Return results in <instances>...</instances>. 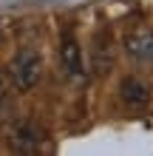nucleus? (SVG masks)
<instances>
[{"mask_svg": "<svg viewBox=\"0 0 153 156\" xmlns=\"http://www.w3.org/2000/svg\"><path fill=\"white\" fill-rule=\"evenodd\" d=\"M119 91H122V99H125L128 105H133V108L150 102V88H148L142 80H136V77H128V80L122 82Z\"/></svg>", "mask_w": 153, "mask_h": 156, "instance_id": "obj_5", "label": "nucleus"}, {"mask_svg": "<svg viewBox=\"0 0 153 156\" xmlns=\"http://www.w3.org/2000/svg\"><path fill=\"white\" fill-rule=\"evenodd\" d=\"M125 54L139 66H153V31L148 29L130 31L125 37Z\"/></svg>", "mask_w": 153, "mask_h": 156, "instance_id": "obj_2", "label": "nucleus"}, {"mask_svg": "<svg viewBox=\"0 0 153 156\" xmlns=\"http://www.w3.org/2000/svg\"><path fill=\"white\" fill-rule=\"evenodd\" d=\"M6 97H9V77L0 71V105L6 102Z\"/></svg>", "mask_w": 153, "mask_h": 156, "instance_id": "obj_6", "label": "nucleus"}, {"mask_svg": "<svg viewBox=\"0 0 153 156\" xmlns=\"http://www.w3.org/2000/svg\"><path fill=\"white\" fill-rule=\"evenodd\" d=\"M12 145L20 153H34V151L40 148V131H37V125H31V122L17 125V131L12 136Z\"/></svg>", "mask_w": 153, "mask_h": 156, "instance_id": "obj_4", "label": "nucleus"}, {"mask_svg": "<svg viewBox=\"0 0 153 156\" xmlns=\"http://www.w3.org/2000/svg\"><path fill=\"white\" fill-rule=\"evenodd\" d=\"M60 66L71 80H79L85 74V68H82V45H79V40L74 34H65L62 43H60Z\"/></svg>", "mask_w": 153, "mask_h": 156, "instance_id": "obj_3", "label": "nucleus"}, {"mask_svg": "<svg viewBox=\"0 0 153 156\" xmlns=\"http://www.w3.org/2000/svg\"><path fill=\"white\" fill-rule=\"evenodd\" d=\"M9 80L17 91H31L40 85L43 80V60L37 51L31 48H20L14 54V60L9 62Z\"/></svg>", "mask_w": 153, "mask_h": 156, "instance_id": "obj_1", "label": "nucleus"}]
</instances>
